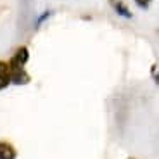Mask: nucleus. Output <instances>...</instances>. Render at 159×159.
I'll list each match as a JSON object with an SVG mask.
<instances>
[{
	"mask_svg": "<svg viewBox=\"0 0 159 159\" xmlns=\"http://www.w3.org/2000/svg\"><path fill=\"white\" fill-rule=\"evenodd\" d=\"M28 61V48L21 47L19 50L16 52V56L12 57V68L14 69H23V66Z\"/></svg>",
	"mask_w": 159,
	"mask_h": 159,
	"instance_id": "obj_1",
	"label": "nucleus"
},
{
	"mask_svg": "<svg viewBox=\"0 0 159 159\" xmlns=\"http://www.w3.org/2000/svg\"><path fill=\"white\" fill-rule=\"evenodd\" d=\"M16 157V151L11 143L0 142V159H14Z\"/></svg>",
	"mask_w": 159,
	"mask_h": 159,
	"instance_id": "obj_2",
	"label": "nucleus"
},
{
	"mask_svg": "<svg viewBox=\"0 0 159 159\" xmlns=\"http://www.w3.org/2000/svg\"><path fill=\"white\" fill-rule=\"evenodd\" d=\"M12 81L16 85H24V83H28L30 81V76L26 71H23V69H14V75H12Z\"/></svg>",
	"mask_w": 159,
	"mask_h": 159,
	"instance_id": "obj_3",
	"label": "nucleus"
},
{
	"mask_svg": "<svg viewBox=\"0 0 159 159\" xmlns=\"http://www.w3.org/2000/svg\"><path fill=\"white\" fill-rule=\"evenodd\" d=\"M114 9H116V12H118V14H121L123 17H131L130 11H128L123 4H114Z\"/></svg>",
	"mask_w": 159,
	"mask_h": 159,
	"instance_id": "obj_4",
	"label": "nucleus"
},
{
	"mask_svg": "<svg viewBox=\"0 0 159 159\" xmlns=\"http://www.w3.org/2000/svg\"><path fill=\"white\" fill-rule=\"evenodd\" d=\"M9 83H11V76H9V73L0 75V90H2V88H5Z\"/></svg>",
	"mask_w": 159,
	"mask_h": 159,
	"instance_id": "obj_5",
	"label": "nucleus"
},
{
	"mask_svg": "<svg viewBox=\"0 0 159 159\" xmlns=\"http://www.w3.org/2000/svg\"><path fill=\"white\" fill-rule=\"evenodd\" d=\"M48 16H50V12H45L43 16H40V19H38V23H36V26H40V24L43 23V21H45V19H47V17H48Z\"/></svg>",
	"mask_w": 159,
	"mask_h": 159,
	"instance_id": "obj_6",
	"label": "nucleus"
},
{
	"mask_svg": "<svg viewBox=\"0 0 159 159\" xmlns=\"http://www.w3.org/2000/svg\"><path fill=\"white\" fill-rule=\"evenodd\" d=\"M135 2H137V4H139V5H142L143 9H145V7H147V5H149V2H151V0H135Z\"/></svg>",
	"mask_w": 159,
	"mask_h": 159,
	"instance_id": "obj_7",
	"label": "nucleus"
},
{
	"mask_svg": "<svg viewBox=\"0 0 159 159\" xmlns=\"http://www.w3.org/2000/svg\"><path fill=\"white\" fill-rule=\"evenodd\" d=\"M7 71H9V68L4 62H0V75H4V73H7Z\"/></svg>",
	"mask_w": 159,
	"mask_h": 159,
	"instance_id": "obj_8",
	"label": "nucleus"
}]
</instances>
